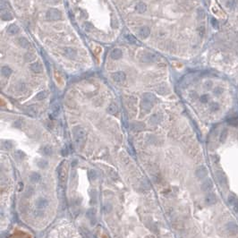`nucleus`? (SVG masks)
<instances>
[{
    "label": "nucleus",
    "instance_id": "nucleus-1",
    "mask_svg": "<svg viewBox=\"0 0 238 238\" xmlns=\"http://www.w3.org/2000/svg\"><path fill=\"white\" fill-rule=\"evenodd\" d=\"M73 141H75L76 146L77 147H81L84 144L85 139H86L85 129L81 125H77L75 127H73Z\"/></svg>",
    "mask_w": 238,
    "mask_h": 238
},
{
    "label": "nucleus",
    "instance_id": "nucleus-2",
    "mask_svg": "<svg viewBox=\"0 0 238 238\" xmlns=\"http://www.w3.org/2000/svg\"><path fill=\"white\" fill-rule=\"evenodd\" d=\"M46 17L47 20L54 22V21L60 20L62 17V14L58 9H56V8H49L46 14Z\"/></svg>",
    "mask_w": 238,
    "mask_h": 238
},
{
    "label": "nucleus",
    "instance_id": "nucleus-3",
    "mask_svg": "<svg viewBox=\"0 0 238 238\" xmlns=\"http://www.w3.org/2000/svg\"><path fill=\"white\" fill-rule=\"evenodd\" d=\"M49 204V201L47 199L44 198V197H39L35 201V206L39 210H41L46 209Z\"/></svg>",
    "mask_w": 238,
    "mask_h": 238
},
{
    "label": "nucleus",
    "instance_id": "nucleus-4",
    "mask_svg": "<svg viewBox=\"0 0 238 238\" xmlns=\"http://www.w3.org/2000/svg\"><path fill=\"white\" fill-rule=\"evenodd\" d=\"M111 77L115 81H117V83H123V81L125 80L126 75L124 72L120 71V72H116V73H112Z\"/></svg>",
    "mask_w": 238,
    "mask_h": 238
},
{
    "label": "nucleus",
    "instance_id": "nucleus-5",
    "mask_svg": "<svg viewBox=\"0 0 238 238\" xmlns=\"http://www.w3.org/2000/svg\"><path fill=\"white\" fill-rule=\"evenodd\" d=\"M157 60V56L153 53H144L142 56V61L144 63H152Z\"/></svg>",
    "mask_w": 238,
    "mask_h": 238
},
{
    "label": "nucleus",
    "instance_id": "nucleus-6",
    "mask_svg": "<svg viewBox=\"0 0 238 238\" xmlns=\"http://www.w3.org/2000/svg\"><path fill=\"white\" fill-rule=\"evenodd\" d=\"M64 54L67 58L75 59L77 56V51H76V49L73 48V47H65L64 49Z\"/></svg>",
    "mask_w": 238,
    "mask_h": 238
},
{
    "label": "nucleus",
    "instance_id": "nucleus-7",
    "mask_svg": "<svg viewBox=\"0 0 238 238\" xmlns=\"http://www.w3.org/2000/svg\"><path fill=\"white\" fill-rule=\"evenodd\" d=\"M153 105L154 103L150 101L149 100H147V98H142V109L144 111V112H149L152 108H153Z\"/></svg>",
    "mask_w": 238,
    "mask_h": 238
},
{
    "label": "nucleus",
    "instance_id": "nucleus-8",
    "mask_svg": "<svg viewBox=\"0 0 238 238\" xmlns=\"http://www.w3.org/2000/svg\"><path fill=\"white\" fill-rule=\"evenodd\" d=\"M86 215H87V218L88 219L90 220V222H91L92 225H95L96 224V221H97V218H96V210L95 209H89L86 212Z\"/></svg>",
    "mask_w": 238,
    "mask_h": 238
},
{
    "label": "nucleus",
    "instance_id": "nucleus-9",
    "mask_svg": "<svg viewBox=\"0 0 238 238\" xmlns=\"http://www.w3.org/2000/svg\"><path fill=\"white\" fill-rule=\"evenodd\" d=\"M39 151L45 157H48V156H51L53 154V148L50 145H44L40 148Z\"/></svg>",
    "mask_w": 238,
    "mask_h": 238
},
{
    "label": "nucleus",
    "instance_id": "nucleus-10",
    "mask_svg": "<svg viewBox=\"0 0 238 238\" xmlns=\"http://www.w3.org/2000/svg\"><path fill=\"white\" fill-rule=\"evenodd\" d=\"M130 127L134 132H140V131H142L145 128V125L142 122H133Z\"/></svg>",
    "mask_w": 238,
    "mask_h": 238
},
{
    "label": "nucleus",
    "instance_id": "nucleus-11",
    "mask_svg": "<svg viewBox=\"0 0 238 238\" xmlns=\"http://www.w3.org/2000/svg\"><path fill=\"white\" fill-rule=\"evenodd\" d=\"M30 68L32 72H34L36 73H40L42 71H43V67H42V65L41 64H40L39 62H34V63H32L31 65H30Z\"/></svg>",
    "mask_w": 238,
    "mask_h": 238
},
{
    "label": "nucleus",
    "instance_id": "nucleus-12",
    "mask_svg": "<svg viewBox=\"0 0 238 238\" xmlns=\"http://www.w3.org/2000/svg\"><path fill=\"white\" fill-rule=\"evenodd\" d=\"M150 33H151V30H150V28L149 27H142L140 30H139V31H138V35L140 36V38L141 39H146V38H148L149 37V35H150Z\"/></svg>",
    "mask_w": 238,
    "mask_h": 238
},
{
    "label": "nucleus",
    "instance_id": "nucleus-13",
    "mask_svg": "<svg viewBox=\"0 0 238 238\" xmlns=\"http://www.w3.org/2000/svg\"><path fill=\"white\" fill-rule=\"evenodd\" d=\"M110 56H111V58L114 59V60H118L123 56V51L119 48H115L111 51Z\"/></svg>",
    "mask_w": 238,
    "mask_h": 238
},
{
    "label": "nucleus",
    "instance_id": "nucleus-14",
    "mask_svg": "<svg viewBox=\"0 0 238 238\" xmlns=\"http://www.w3.org/2000/svg\"><path fill=\"white\" fill-rule=\"evenodd\" d=\"M36 165L40 169H47L48 167V161L44 159H40L36 161Z\"/></svg>",
    "mask_w": 238,
    "mask_h": 238
},
{
    "label": "nucleus",
    "instance_id": "nucleus-15",
    "mask_svg": "<svg viewBox=\"0 0 238 238\" xmlns=\"http://www.w3.org/2000/svg\"><path fill=\"white\" fill-rule=\"evenodd\" d=\"M30 180L31 183H39L40 180H41V176L40 174H39L38 172H32V173L30 175Z\"/></svg>",
    "mask_w": 238,
    "mask_h": 238
},
{
    "label": "nucleus",
    "instance_id": "nucleus-16",
    "mask_svg": "<svg viewBox=\"0 0 238 238\" xmlns=\"http://www.w3.org/2000/svg\"><path fill=\"white\" fill-rule=\"evenodd\" d=\"M19 31H20L19 27L17 25H15V24H11V25L7 28V33L8 34H11V35L17 34Z\"/></svg>",
    "mask_w": 238,
    "mask_h": 238
},
{
    "label": "nucleus",
    "instance_id": "nucleus-17",
    "mask_svg": "<svg viewBox=\"0 0 238 238\" xmlns=\"http://www.w3.org/2000/svg\"><path fill=\"white\" fill-rule=\"evenodd\" d=\"M106 111H108V113L110 114V115H117V112H118V106H117V104L111 103V104L108 106V108H106Z\"/></svg>",
    "mask_w": 238,
    "mask_h": 238
},
{
    "label": "nucleus",
    "instance_id": "nucleus-18",
    "mask_svg": "<svg viewBox=\"0 0 238 238\" xmlns=\"http://www.w3.org/2000/svg\"><path fill=\"white\" fill-rule=\"evenodd\" d=\"M135 9L138 13H140V14H143L146 12L147 10V5L145 3L143 2H140V3H138L135 6Z\"/></svg>",
    "mask_w": 238,
    "mask_h": 238
},
{
    "label": "nucleus",
    "instance_id": "nucleus-19",
    "mask_svg": "<svg viewBox=\"0 0 238 238\" xmlns=\"http://www.w3.org/2000/svg\"><path fill=\"white\" fill-rule=\"evenodd\" d=\"M1 19H2L3 21H10V20L13 19V16H12V14H11L9 12H8V11L3 10V9H2V12H1Z\"/></svg>",
    "mask_w": 238,
    "mask_h": 238
},
{
    "label": "nucleus",
    "instance_id": "nucleus-20",
    "mask_svg": "<svg viewBox=\"0 0 238 238\" xmlns=\"http://www.w3.org/2000/svg\"><path fill=\"white\" fill-rule=\"evenodd\" d=\"M17 41H18V44H19L22 47H23V48H26V47H28V46H29V41H28V39H27L26 38H24V37L19 38V39H17Z\"/></svg>",
    "mask_w": 238,
    "mask_h": 238
},
{
    "label": "nucleus",
    "instance_id": "nucleus-21",
    "mask_svg": "<svg viewBox=\"0 0 238 238\" xmlns=\"http://www.w3.org/2000/svg\"><path fill=\"white\" fill-rule=\"evenodd\" d=\"M149 121H150V123H151V125H158L159 123L160 122V117H159V114H154V115H152Z\"/></svg>",
    "mask_w": 238,
    "mask_h": 238
},
{
    "label": "nucleus",
    "instance_id": "nucleus-22",
    "mask_svg": "<svg viewBox=\"0 0 238 238\" xmlns=\"http://www.w3.org/2000/svg\"><path fill=\"white\" fill-rule=\"evenodd\" d=\"M142 98H147V100H149L150 101H151V102H153L154 104L157 102V98H156V97L153 95V94H151V93H150V92H147V93H144L143 94V96H142Z\"/></svg>",
    "mask_w": 238,
    "mask_h": 238
},
{
    "label": "nucleus",
    "instance_id": "nucleus-23",
    "mask_svg": "<svg viewBox=\"0 0 238 238\" xmlns=\"http://www.w3.org/2000/svg\"><path fill=\"white\" fill-rule=\"evenodd\" d=\"M47 97V91H43V92H39L35 96V98H36L37 100H45Z\"/></svg>",
    "mask_w": 238,
    "mask_h": 238
},
{
    "label": "nucleus",
    "instance_id": "nucleus-24",
    "mask_svg": "<svg viewBox=\"0 0 238 238\" xmlns=\"http://www.w3.org/2000/svg\"><path fill=\"white\" fill-rule=\"evenodd\" d=\"M81 234L83 235V236L84 238H93L92 235L90 233V231L88 230L87 228H84V227H81Z\"/></svg>",
    "mask_w": 238,
    "mask_h": 238
},
{
    "label": "nucleus",
    "instance_id": "nucleus-25",
    "mask_svg": "<svg viewBox=\"0 0 238 238\" xmlns=\"http://www.w3.org/2000/svg\"><path fill=\"white\" fill-rule=\"evenodd\" d=\"M2 75L5 77H9L12 75V69L8 66H3L2 67Z\"/></svg>",
    "mask_w": 238,
    "mask_h": 238
},
{
    "label": "nucleus",
    "instance_id": "nucleus-26",
    "mask_svg": "<svg viewBox=\"0 0 238 238\" xmlns=\"http://www.w3.org/2000/svg\"><path fill=\"white\" fill-rule=\"evenodd\" d=\"M14 157L19 160H22L26 157V155L22 151H15V153H14Z\"/></svg>",
    "mask_w": 238,
    "mask_h": 238
},
{
    "label": "nucleus",
    "instance_id": "nucleus-27",
    "mask_svg": "<svg viewBox=\"0 0 238 238\" xmlns=\"http://www.w3.org/2000/svg\"><path fill=\"white\" fill-rule=\"evenodd\" d=\"M98 172L94 169H91L89 171V177L90 179H92V180H96L98 178Z\"/></svg>",
    "mask_w": 238,
    "mask_h": 238
},
{
    "label": "nucleus",
    "instance_id": "nucleus-28",
    "mask_svg": "<svg viewBox=\"0 0 238 238\" xmlns=\"http://www.w3.org/2000/svg\"><path fill=\"white\" fill-rule=\"evenodd\" d=\"M98 195V193H97V191L96 190H92V192H91V203L92 204H95L96 202H97V196Z\"/></svg>",
    "mask_w": 238,
    "mask_h": 238
},
{
    "label": "nucleus",
    "instance_id": "nucleus-29",
    "mask_svg": "<svg viewBox=\"0 0 238 238\" xmlns=\"http://www.w3.org/2000/svg\"><path fill=\"white\" fill-rule=\"evenodd\" d=\"M27 113L29 115H31V116L34 117V116H36V114H37V109H36V108H34L33 106H31L27 108Z\"/></svg>",
    "mask_w": 238,
    "mask_h": 238
},
{
    "label": "nucleus",
    "instance_id": "nucleus-30",
    "mask_svg": "<svg viewBox=\"0 0 238 238\" xmlns=\"http://www.w3.org/2000/svg\"><path fill=\"white\" fill-rule=\"evenodd\" d=\"M125 39H126V40H127V41H128L129 43H132V44L136 43V39H135L133 35L127 34V35H125Z\"/></svg>",
    "mask_w": 238,
    "mask_h": 238
},
{
    "label": "nucleus",
    "instance_id": "nucleus-31",
    "mask_svg": "<svg viewBox=\"0 0 238 238\" xmlns=\"http://www.w3.org/2000/svg\"><path fill=\"white\" fill-rule=\"evenodd\" d=\"M112 205L110 204V203H106V204H104V206H103V210H104V211L106 212V213H109V212H111V210H112Z\"/></svg>",
    "mask_w": 238,
    "mask_h": 238
},
{
    "label": "nucleus",
    "instance_id": "nucleus-32",
    "mask_svg": "<svg viewBox=\"0 0 238 238\" xmlns=\"http://www.w3.org/2000/svg\"><path fill=\"white\" fill-rule=\"evenodd\" d=\"M33 192H34V190H33V188L32 187H28L27 189H26V191H25V196L26 197H31V195H32V193H33Z\"/></svg>",
    "mask_w": 238,
    "mask_h": 238
},
{
    "label": "nucleus",
    "instance_id": "nucleus-33",
    "mask_svg": "<svg viewBox=\"0 0 238 238\" xmlns=\"http://www.w3.org/2000/svg\"><path fill=\"white\" fill-rule=\"evenodd\" d=\"M35 58V56L32 54V53H28V54H26L25 55V59H26V61H31V60H33Z\"/></svg>",
    "mask_w": 238,
    "mask_h": 238
}]
</instances>
